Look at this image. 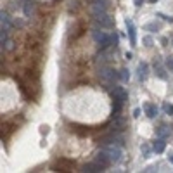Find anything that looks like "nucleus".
<instances>
[{
	"mask_svg": "<svg viewBox=\"0 0 173 173\" xmlns=\"http://www.w3.org/2000/svg\"><path fill=\"white\" fill-rule=\"evenodd\" d=\"M126 28H128V35H130V42H132V45L137 43V38H135V26H133L132 21H126Z\"/></svg>",
	"mask_w": 173,
	"mask_h": 173,
	"instance_id": "9",
	"label": "nucleus"
},
{
	"mask_svg": "<svg viewBox=\"0 0 173 173\" xmlns=\"http://www.w3.org/2000/svg\"><path fill=\"white\" fill-rule=\"evenodd\" d=\"M113 101H114V102H113V116L116 118L118 113L121 111V106H123V102H121L120 99H113Z\"/></svg>",
	"mask_w": 173,
	"mask_h": 173,
	"instance_id": "12",
	"label": "nucleus"
},
{
	"mask_svg": "<svg viewBox=\"0 0 173 173\" xmlns=\"http://www.w3.org/2000/svg\"><path fill=\"white\" fill-rule=\"evenodd\" d=\"M73 168H75V161H71V159H66V158L57 159V161L54 163V166H52L54 171H61V173H64V171H73Z\"/></svg>",
	"mask_w": 173,
	"mask_h": 173,
	"instance_id": "2",
	"label": "nucleus"
},
{
	"mask_svg": "<svg viewBox=\"0 0 173 173\" xmlns=\"http://www.w3.org/2000/svg\"><path fill=\"white\" fill-rule=\"evenodd\" d=\"M99 78H101L106 85H111V83H114L118 78H120V75H118L114 69H111V68L106 66V68H101V71H99Z\"/></svg>",
	"mask_w": 173,
	"mask_h": 173,
	"instance_id": "1",
	"label": "nucleus"
},
{
	"mask_svg": "<svg viewBox=\"0 0 173 173\" xmlns=\"http://www.w3.org/2000/svg\"><path fill=\"white\" fill-rule=\"evenodd\" d=\"M144 111H146V114L149 118H154L158 116V107H156V104H151V102H146L144 104Z\"/></svg>",
	"mask_w": 173,
	"mask_h": 173,
	"instance_id": "8",
	"label": "nucleus"
},
{
	"mask_svg": "<svg viewBox=\"0 0 173 173\" xmlns=\"http://www.w3.org/2000/svg\"><path fill=\"white\" fill-rule=\"evenodd\" d=\"M111 97H113V99H120L121 102H125L128 99V94L125 92L123 86H114V90H113V94H111Z\"/></svg>",
	"mask_w": 173,
	"mask_h": 173,
	"instance_id": "6",
	"label": "nucleus"
},
{
	"mask_svg": "<svg viewBox=\"0 0 173 173\" xmlns=\"http://www.w3.org/2000/svg\"><path fill=\"white\" fill-rule=\"evenodd\" d=\"M71 130H75L76 133H80V135H86L88 133V128L85 130V126H78V125H75V126H71Z\"/></svg>",
	"mask_w": 173,
	"mask_h": 173,
	"instance_id": "15",
	"label": "nucleus"
},
{
	"mask_svg": "<svg viewBox=\"0 0 173 173\" xmlns=\"http://www.w3.org/2000/svg\"><path fill=\"white\" fill-rule=\"evenodd\" d=\"M95 21H97L101 26H104V28H111L113 26V23H111V19L107 17V16L102 12V9L99 11V7H95Z\"/></svg>",
	"mask_w": 173,
	"mask_h": 173,
	"instance_id": "4",
	"label": "nucleus"
},
{
	"mask_svg": "<svg viewBox=\"0 0 173 173\" xmlns=\"http://www.w3.org/2000/svg\"><path fill=\"white\" fill-rule=\"evenodd\" d=\"M146 76H147V64L142 62L139 66V80H146Z\"/></svg>",
	"mask_w": 173,
	"mask_h": 173,
	"instance_id": "13",
	"label": "nucleus"
},
{
	"mask_svg": "<svg viewBox=\"0 0 173 173\" xmlns=\"http://www.w3.org/2000/svg\"><path fill=\"white\" fill-rule=\"evenodd\" d=\"M166 66H168L170 69H173V57H170V59L166 61Z\"/></svg>",
	"mask_w": 173,
	"mask_h": 173,
	"instance_id": "21",
	"label": "nucleus"
},
{
	"mask_svg": "<svg viewBox=\"0 0 173 173\" xmlns=\"http://www.w3.org/2000/svg\"><path fill=\"white\" fill-rule=\"evenodd\" d=\"M168 133H170V130H166V126H161V128L158 130V135H159V137H166Z\"/></svg>",
	"mask_w": 173,
	"mask_h": 173,
	"instance_id": "19",
	"label": "nucleus"
},
{
	"mask_svg": "<svg viewBox=\"0 0 173 173\" xmlns=\"http://www.w3.org/2000/svg\"><path fill=\"white\" fill-rule=\"evenodd\" d=\"M168 159H170V163H173V154H170V156H168Z\"/></svg>",
	"mask_w": 173,
	"mask_h": 173,
	"instance_id": "23",
	"label": "nucleus"
},
{
	"mask_svg": "<svg viewBox=\"0 0 173 173\" xmlns=\"http://www.w3.org/2000/svg\"><path fill=\"white\" fill-rule=\"evenodd\" d=\"M158 24H154V23H151V24H147V26H146V30H158Z\"/></svg>",
	"mask_w": 173,
	"mask_h": 173,
	"instance_id": "20",
	"label": "nucleus"
},
{
	"mask_svg": "<svg viewBox=\"0 0 173 173\" xmlns=\"http://www.w3.org/2000/svg\"><path fill=\"white\" fill-rule=\"evenodd\" d=\"M102 170H104V166H102L99 161L88 163V165L83 166V171H85V173H97V171H102Z\"/></svg>",
	"mask_w": 173,
	"mask_h": 173,
	"instance_id": "5",
	"label": "nucleus"
},
{
	"mask_svg": "<svg viewBox=\"0 0 173 173\" xmlns=\"http://www.w3.org/2000/svg\"><path fill=\"white\" fill-rule=\"evenodd\" d=\"M133 116H135V118L140 116V109H135V111H133Z\"/></svg>",
	"mask_w": 173,
	"mask_h": 173,
	"instance_id": "22",
	"label": "nucleus"
},
{
	"mask_svg": "<svg viewBox=\"0 0 173 173\" xmlns=\"http://www.w3.org/2000/svg\"><path fill=\"white\" fill-rule=\"evenodd\" d=\"M12 130H14V128H12V125H11V123H2V137L9 135V133H11Z\"/></svg>",
	"mask_w": 173,
	"mask_h": 173,
	"instance_id": "14",
	"label": "nucleus"
},
{
	"mask_svg": "<svg viewBox=\"0 0 173 173\" xmlns=\"http://www.w3.org/2000/svg\"><path fill=\"white\" fill-rule=\"evenodd\" d=\"M163 109H165L166 113L170 114V116H173V104H168V102H165V104H163Z\"/></svg>",
	"mask_w": 173,
	"mask_h": 173,
	"instance_id": "16",
	"label": "nucleus"
},
{
	"mask_svg": "<svg viewBox=\"0 0 173 173\" xmlns=\"http://www.w3.org/2000/svg\"><path fill=\"white\" fill-rule=\"evenodd\" d=\"M165 147H166V142L165 140H163V137L161 139H156L154 140V146H152V149H154V152H163V151H165Z\"/></svg>",
	"mask_w": 173,
	"mask_h": 173,
	"instance_id": "10",
	"label": "nucleus"
},
{
	"mask_svg": "<svg viewBox=\"0 0 173 173\" xmlns=\"http://www.w3.org/2000/svg\"><path fill=\"white\" fill-rule=\"evenodd\" d=\"M106 152H107V156H109L111 163H120L121 161V156H123V152H121V147L116 146V144H111V146H106L104 147Z\"/></svg>",
	"mask_w": 173,
	"mask_h": 173,
	"instance_id": "3",
	"label": "nucleus"
},
{
	"mask_svg": "<svg viewBox=\"0 0 173 173\" xmlns=\"http://www.w3.org/2000/svg\"><path fill=\"white\" fill-rule=\"evenodd\" d=\"M95 161H99L102 166H104V168H106V166H109V165H113V163H111V159H109V156H107V152H106V149H102L101 152H99Z\"/></svg>",
	"mask_w": 173,
	"mask_h": 173,
	"instance_id": "7",
	"label": "nucleus"
},
{
	"mask_svg": "<svg viewBox=\"0 0 173 173\" xmlns=\"http://www.w3.org/2000/svg\"><path fill=\"white\" fill-rule=\"evenodd\" d=\"M73 31H75V33H71V35H73V38H78L80 35H83V31H85V24H83L82 21H80V23L76 24L75 28H73Z\"/></svg>",
	"mask_w": 173,
	"mask_h": 173,
	"instance_id": "11",
	"label": "nucleus"
},
{
	"mask_svg": "<svg viewBox=\"0 0 173 173\" xmlns=\"http://www.w3.org/2000/svg\"><path fill=\"white\" fill-rule=\"evenodd\" d=\"M149 2H158V0H149Z\"/></svg>",
	"mask_w": 173,
	"mask_h": 173,
	"instance_id": "24",
	"label": "nucleus"
},
{
	"mask_svg": "<svg viewBox=\"0 0 173 173\" xmlns=\"http://www.w3.org/2000/svg\"><path fill=\"white\" fill-rule=\"evenodd\" d=\"M33 12V2H26V7H24V14L30 16Z\"/></svg>",
	"mask_w": 173,
	"mask_h": 173,
	"instance_id": "18",
	"label": "nucleus"
},
{
	"mask_svg": "<svg viewBox=\"0 0 173 173\" xmlns=\"http://www.w3.org/2000/svg\"><path fill=\"white\" fill-rule=\"evenodd\" d=\"M121 75H120V78L123 80V82H128V80H130V73H128V69H121Z\"/></svg>",
	"mask_w": 173,
	"mask_h": 173,
	"instance_id": "17",
	"label": "nucleus"
}]
</instances>
